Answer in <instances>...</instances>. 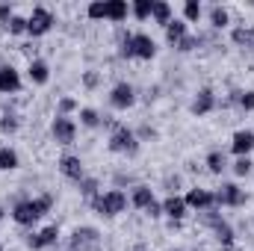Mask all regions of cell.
I'll return each mask as SVG.
<instances>
[{
    "label": "cell",
    "mask_w": 254,
    "mask_h": 251,
    "mask_svg": "<svg viewBox=\"0 0 254 251\" xmlns=\"http://www.w3.org/2000/svg\"><path fill=\"white\" fill-rule=\"evenodd\" d=\"M54 195L51 192H42V195H36V198H21V201H15V207H12V222L15 225H21V228H33L36 222H42L51 210H54Z\"/></svg>",
    "instance_id": "cell-1"
},
{
    "label": "cell",
    "mask_w": 254,
    "mask_h": 251,
    "mask_svg": "<svg viewBox=\"0 0 254 251\" xmlns=\"http://www.w3.org/2000/svg\"><path fill=\"white\" fill-rule=\"evenodd\" d=\"M119 54L125 60H154L157 57V42L148 33H125L119 36Z\"/></svg>",
    "instance_id": "cell-2"
},
{
    "label": "cell",
    "mask_w": 254,
    "mask_h": 251,
    "mask_svg": "<svg viewBox=\"0 0 254 251\" xmlns=\"http://www.w3.org/2000/svg\"><path fill=\"white\" fill-rule=\"evenodd\" d=\"M127 204H130V198H127L125 189H101L92 201H89V207L98 213V216H104V219H116L119 213H125Z\"/></svg>",
    "instance_id": "cell-3"
},
{
    "label": "cell",
    "mask_w": 254,
    "mask_h": 251,
    "mask_svg": "<svg viewBox=\"0 0 254 251\" xmlns=\"http://www.w3.org/2000/svg\"><path fill=\"white\" fill-rule=\"evenodd\" d=\"M107 148L113 154H125V157H136L142 151V142L136 139V133L127 125H119L116 130H110V139H107Z\"/></svg>",
    "instance_id": "cell-4"
},
{
    "label": "cell",
    "mask_w": 254,
    "mask_h": 251,
    "mask_svg": "<svg viewBox=\"0 0 254 251\" xmlns=\"http://www.w3.org/2000/svg\"><path fill=\"white\" fill-rule=\"evenodd\" d=\"M201 222L216 234V240H219V246L222 249H234V240H237V234H234V228H231V222L228 219H222V213H219V207H213V210H204L201 213Z\"/></svg>",
    "instance_id": "cell-5"
},
{
    "label": "cell",
    "mask_w": 254,
    "mask_h": 251,
    "mask_svg": "<svg viewBox=\"0 0 254 251\" xmlns=\"http://www.w3.org/2000/svg\"><path fill=\"white\" fill-rule=\"evenodd\" d=\"M101 249V231L92 225H80L68 237V251H98Z\"/></svg>",
    "instance_id": "cell-6"
},
{
    "label": "cell",
    "mask_w": 254,
    "mask_h": 251,
    "mask_svg": "<svg viewBox=\"0 0 254 251\" xmlns=\"http://www.w3.org/2000/svg\"><path fill=\"white\" fill-rule=\"evenodd\" d=\"M54 24H57V18H54V12L48 6H33V12L27 18V36L42 39V36H48L54 30Z\"/></svg>",
    "instance_id": "cell-7"
},
{
    "label": "cell",
    "mask_w": 254,
    "mask_h": 251,
    "mask_svg": "<svg viewBox=\"0 0 254 251\" xmlns=\"http://www.w3.org/2000/svg\"><path fill=\"white\" fill-rule=\"evenodd\" d=\"M213 195H216V207H246L249 204L246 189L237 187V184H222Z\"/></svg>",
    "instance_id": "cell-8"
},
{
    "label": "cell",
    "mask_w": 254,
    "mask_h": 251,
    "mask_svg": "<svg viewBox=\"0 0 254 251\" xmlns=\"http://www.w3.org/2000/svg\"><path fill=\"white\" fill-rule=\"evenodd\" d=\"M216 107H219V98H216V92H213L210 86H201V89L195 92V98H192L190 113L195 116V119H204V116H210Z\"/></svg>",
    "instance_id": "cell-9"
},
{
    "label": "cell",
    "mask_w": 254,
    "mask_h": 251,
    "mask_svg": "<svg viewBox=\"0 0 254 251\" xmlns=\"http://www.w3.org/2000/svg\"><path fill=\"white\" fill-rule=\"evenodd\" d=\"M51 136H54L57 145H74V139H77V122L68 119V116H57L51 122Z\"/></svg>",
    "instance_id": "cell-10"
},
{
    "label": "cell",
    "mask_w": 254,
    "mask_h": 251,
    "mask_svg": "<svg viewBox=\"0 0 254 251\" xmlns=\"http://www.w3.org/2000/svg\"><path fill=\"white\" fill-rule=\"evenodd\" d=\"M136 104V89L127 83V80H119L113 89H110V107L113 110H130Z\"/></svg>",
    "instance_id": "cell-11"
},
{
    "label": "cell",
    "mask_w": 254,
    "mask_h": 251,
    "mask_svg": "<svg viewBox=\"0 0 254 251\" xmlns=\"http://www.w3.org/2000/svg\"><path fill=\"white\" fill-rule=\"evenodd\" d=\"M24 243H27V249H33V251L51 249V246L60 243V225H48V228H42L39 234H27Z\"/></svg>",
    "instance_id": "cell-12"
},
{
    "label": "cell",
    "mask_w": 254,
    "mask_h": 251,
    "mask_svg": "<svg viewBox=\"0 0 254 251\" xmlns=\"http://www.w3.org/2000/svg\"><path fill=\"white\" fill-rule=\"evenodd\" d=\"M60 175L71 184H80L86 178V166L77 154H65V157H60Z\"/></svg>",
    "instance_id": "cell-13"
},
{
    "label": "cell",
    "mask_w": 254,
    "mask_h": 251,
    "mask_svg": "<svg viewBox=\"0 0 254 251\" xmlns=\"http://www.w3.org/2000/svg\"><path fill=\"white\" fill-rule=\"evenodd\" d=\"M184 201H187V207L190 210H198V213H204V210H213L216 207V195L210 192V189H201V187H192L187 195H184Z\"/></svg>",
    "instance_id": "cell-14"
},
{
    "label": "cell",
    "mask_w": 254,
    "mask_h": 251,
    "mask_svg": "<svg viewBox=\"0 0 254 251\" xmlns=\"http://www.w3.org/2000/svg\"><path fill=\"white\" fill-rule=\"evenodd\" d=\"M21 86H24V80L15 65H0V95H18Z\"/></svg>",
    "instance_id": "cell-15"
},
{
    "label": "cell",
    "mask_w": 254,
    "mask_h": 251,
    "mask_svg": "<svg viewBox=\"0 0 254 251\" xmlns=\"http://www.w3.org/2000/svg\"><path fill=\"white\" fill-rule=\"evenodd\" d=\"M187 213H190V207H187L184 195H166V201H163V216H169V222H184Z\"/></svg>",
    "instance_id": "cell-16"
},
{
    "label": "cell",
    "mask_w": 254,
    "mask_h": 251,
    "mask_svg": "<svg viewBox=\"0 0 254 251\" xmlns=\"http://www.w3.org/2000/svg\"><path fill=\"white\" fill-rule=\"evenodd\" d=\"M219 107H240L243 113H254V89H234Z\"/></svg>",
    "instance_id": "cell-17"
},
{
    "label": "cell",
    "mask_w": 254,
    "mask_h": 251,
    "mask_svg": "<svg viewBox=\"0 0 254 251\" xmlns=\"http://www.w3.org/2000/svg\"><path fill=\"white\" fill-rule=\"evenodd\" d=\"M231 151L237 157H252L254 151V130H237L231 136Z\"/></svg>",
    "instance_id": "cell-18"
},
{
    "label": "cell",
    "mask_w": 254,
    "mask_h": 251,
    "mask_svg": "<svg viewBox=\"0 0 254 251\" xmlns=\"http://www.w3.org/2000/svg\"><path fill=\"white\" fill-rule=\"evenodd\" d=\"M163 30H166V42H169L172 48H175V45H178L184 36H190V24H187L184 18H172V21H169Z\"/></svg>",
    "instance_id": "cell-19"
},
{
    "label": "cell",
    "mask_w": 254,
    "mask_h": 251,
    "mask_svg": "<svg viewBox=\"0 0 254 251\" xmlns=\"http://www.w3.org/2000/svg\"><path fill=\"white\" fill-rule=\"evenodd\" d=\"M27 77H30V83L45 86V83L51 80V65L45 63V60H30V65H27Z\"/></svg>",
    "instance_id": "cell-20"
},
{
    "label": "cell",
    "mask_w": 254,
    "mask_h": 251,
    "mask_svg": "<svg viewBox=\"0 0 254 251\" xmlns=\"http://www.w3.org/2000/svg\"><path fill=\"white\" fill-rule=\"evenodd\" d=\"M151 201H154V189L148 187V184H136V187L130 189V204L136 210H145Z\"/></svg>",
    "instance_id": "cell-21"
},
{
    "label": "cell",
    "mask_w": 254,
    "mask_h": 251,
    "mask_svg": "<svg viewBox=\"0 0 254 251\" xmlns=\"http://www.w3.org/2000/svg\"><path fill=\"white\" fill-rule=\"evenodd\" d=\"M127 15H130V3L127 0H107V21L122 24Z\"/></svg>",
    "instance_id": "cell-22"
},
{
    "label": "cell",
    "mask_w": 254,
    "mask_h": 251,
    "mask_svg": "<svg viewBox=\"0 0 254 251\" xmlns=\"http://www.w3.org/2000/svg\"><path fill=\"white\" fill-rule=\"evenodd\" d=\"M231 42L237 48H254V24L252 27H234L231 30Z\"/></svg>",
    "instance_id": "cell-23"
},
{
    "label": "cell",
    "mask_w": 254,
    "mask_h": 251,
    "mask_svg": "<svg viewBox=\"0 0 254 251\" xmlns=\"http://www.w3.org/2000/svg\"><path fill=\"white\" fill-rule=\"evenodd\" d=\"M204 166H207L210 175H222V172L228 169V157H225V151H210L207 160H204Z\"/></svg>",
    "instance_id": "cell-24"
},
{
    "label": "cell",
    "mask_w": 254,
    "mask_h": 251,
    "mask_svg": "<svg viewBox=\"0 0 254 251\" xmlns=\"http://www.w3.org/2000/svg\"><path fill=\"white\" fill-rule=\"evenodd\" d=\"M18 166H21L18 151H15V148H9V145H3V148H0V172H15Z\"/></svg>",
    "instance_id": "cell-25"
},
{
    "label": "cell",
    "mask_w": 254,
    "mask_h": 251,
    "mask_svg": "<svg viewBox=\"0 0 254 251\" xmlns=\"http://www.w3.org/2000/svg\"><path fill=\"white\" fill-rule=\"evenodd\" d=\"M151 18H154V24H160V27H166L175 15H172V6L166 3V0H154V9H151Z\"/></svg>",
    "instance_id": "cell-26"
},
{
    "label": "cell",
    "mask_w": 254,
    "mask_h": 251,
    "mask_svg": "<svg viewBox=\"0 0 254 251\" xmlns=\"http://www.w3.org/2000/svg\"><path fill=\"white\" fill-rule=\"evenodd\" d=\"M80 125L89 127V130H98V127L104 125V116H101L98 110H92V107H83V110H80Z\"/></svg>",
    "instance_id": "cell-27"
},
{
    "label": "cell",
    "mask_w": 254,
    "mask_h": 251,
    "mask_svg": "<svg viewBox=\"0 0 254 251\" xmlns=\"http://www.w3.org/2000/svg\"><path fill=\"white\" fill-rule=\"evenodd\" d=\"M151 9H154V0H133L130 3V15L136 21H148L151 18Z\"/></svg>",
    "instance_id": "cell-28"
},
{
    "label": "cell",
    "mask_w": 254,
    "mask_h": 251,
    "mask_svg": "<svg viewBox=\"0 0 254 251\" xmlns=\"http://www.w3.org/2000/svg\"><path fill=\"white\" fill-rule=\"evenodd\" d=\"M210 24H213L216 30H225V27L231 24V12H228L225 6H219V3H216V6L210 9Z\"/></svg>",
    "instance_id": "cell-29"
},
{
    "label": "cell",
    "mask_w": 254,
    "mask_h": 251,
    "mask_svg": "<svg viewBox=\"0 0 254 251\" xmlns=\"http://www.w3.org/2000/svg\"><path fill=\"white\" fill-rule=\"evenodd\" d=\"M77 189H80V195H83L86 201H92V198H95V195L101 192V181H98V178H89V175H86V178H83V181L77 184Z\"/></svg>",
    "instance_id": "cell-30"
},
{
    "label": "cell",
    "mask_w": 254,
    "mask_h": 251,
    "mask_svg": "<svg viewBox=\"0 0 254 251\" xmlns=\"http://www.w3.org/2000/svg\"><path fill=\"white\" fill-rule=\"evenodd\" d=\"M201 15H204L201 0H187V3H184V21H187V24H198Z\"/></svg>",
    "instance_id": "cell-31"
},
{
    "label": "cell",
    "mask_w": 254,
    "mask_h": 251,
    "mask_svg": "<svg viewBox=\"0 0 254 251\" xmlns=\"http://www.w3.org/2000/svg\"><path fill=\"white\" fill-rule=\"evenodd\" d=\"M18 127H21V119H18L15 113H3V116H0V133H3V136L18 133Z\"/></svg>",
    "instance_id": "cell-32"
},
{
    "label": "cell",
    "mask_w": 254,
    "mask_h": 251,
    "mask_svg": "<svg viewBox=\"0 0 254 251\" xmlns=\"http://www.w3.org/2000/svg\"><path fill=\"white\" fill-rule=\"evenodd\" d=\"M231 169H234L237 178H249V175L254 172V160L252 157H237V163H234Z\"/></svg>",
    "instance_id": "cell-33"
},
{
    "label": "cell",
    "mask_w": 254,
    "mask_h": 251,
    "mask_svg": "<svg viewBox=\"0 0 254 251\" xmlns=\"http://www.w3.org/2000/svg\"><path fill=\"white\" fill-rule=\"evenodd\" d=\"M86 15H89L92 21L107 18V0H95V3H89V6H86Z\"/></svg>",
    "instance_id": "cell-34"
},
{
    "label": "cell",
    "mask_w": 254,
    "mask_h": 251,
    "mask_svg": "<svg viewBox=\"0 0 254 251\" xmlns=\"http://www.w3.org/2000/svg\"><path fill=\"white\" fill-rule=\"evenodd\" d=\"M198 45H201V36H184V39L175 45V51H178V54H192Z\"/></svg>",
    "instance_id": "cell-35"
},
{
    "label": "cell",
    "mask_w": 254,
    "mask_h": 251,
    "mask_svg": "<svg viewBox=\"0 0 254 251\" xmlns=\"http://www.w3.org/2000/svg\"><path fill=\"white\" fill-rule=\"evenodd\" d=\"M71 113H77V101L74 98H60V104H57V116H68L71 119Z\"/></svg>",
    "instance_id": "cell-36"
},
{
    "label": "cell",
    "mask_w": 254,
    "mask_h": 251,
    "mask_svg": "<svg viewBox=\"0 0 254 251\" xmlns=\"http://www.w3.org/2000/svg\"><path fill=\"white\" fill-rule=\"evenodd\" d=\"M6 30H9V36H24V33H27V18L15 15V18L9 21V27H6Z\"/></svg>",
    "instance_id": "cell-37"
},
{
    "label": "cell",
    "mask_w": 254,
    "mask_h": 251,
    "mask_svg": "<svg viewBox=\"0 0 254 251\" xmlns=\"http://www.w3.org/2000/svg\"><path fill=\"white\" fill-rule=\"evenodd\" d=\"M83 86L92 92V89H98L101 86V74L98 71H83Z\"/></svg>",
    "instance_id": "cell-38"
},
{
    "label": "cell",
    "mask_w": 254,
    "mask_h": 251,
    "mask_svg": "<svg viewBox=\"0 0 254 251\" xmlns=\"http://www.w3.org/2000/svg\"><path fill=\"white\" fill-rule=\"evenodd\" d=\"M12 18H15V6L12 3H0V27H9Z\"/></svg>",
    "instance_id": "cell-39"
},
{
    "label": "cell",
    "mask_w": 254,
    "mask_h": 251,
    "mask_svg": "<svg viewBox=\"0 0 254 251\" xmlns=\"http://www.w3.org/2000/svg\"><path fill=\"white\" fill-rule=\"evenodd\" d=\"M145 216H148V219H163V201L154 198V201L145 207Z\"/></svg>",
    "instance_id": "cell-40"
},
{
    "label": "cell",
    "mask_w": 254,
    "mask_h": 251,
    "mask_svg": "<svg viewBox=\"0 0 254 251\" xmlns=\"http://www.w3.org/2000/svg\"><path fill=\"white\" fill-rule=\"evenodd\" d=\"M133 133H136V139H139V142H145V139H157V130H154V127H139V130H133Z\"/></svg>",
    "instance_id": "cell-41"
},
{
    "label": "cell",
    "mask_w": 254,
    "mask_h": 251,
    "mask_svg": "<svg viewBox=\"0 0 254 251\" xmlns=\"http://www.w3.org/2000/svg\"><path fill=\"white\" fill-rule=\"evenodd\" d=\"M166 189H169V195H178V189H181V178H178V175H175V178L169 175V178H166Z\"/></svg>",
    "instance_id": "cell-42"
},
{
    "label": "cell",
    "mask_w": 254,
    "mask_h": 251,
    "mask_svg": "<svg viewBox=\"0 0 254 251\" xmlns=\"http://www.w3.org/2000/svg\"><path fill=\"white\" fill-rule=\"evenodd\" d=\"M3 219H6V210H3V207H0V222H3Z\"/></svg>",
    "instance_id": "cell-43"
},
{
    "label": "cell",
    "mask_w": 254,
    "mask_h": 251,
    "mask_svg": "<svg viewBox=\"0 0 254 251\" xmlns=\"http://www.w3.org/2000/svg\"><path fill=\"white\" fill-rule=\"evenodd\" d=\"M169 251H184V249H169Z\"/></svg>",
    "instance_id": "cell-44"
},
{
    "label": "cell",
    "mask_w": 254,
    "mask_h": 251,
    "mask_svg": "<svg viewBox=\"0 0 254 251\" xmlns=\"http://www.w3.org/2000/svg\"><path fill=\"white\" fill-rule=\"evenodd\" d=\"M0 251H3V243H0Z\"/></svg>",
    "instance_id": "cell-45"
},
{
    "label": "cell",
    "mask_w": 254,
    "mask_h": 251,
    "mask_svg": "<svg viewBox=\"0 0 254 251\" xmlns=\"http://www.w3.org/2000/svg\"><path fill=\"white\" fill-rule=\"evenodd\" d=\"M195 251H204V249H195Z\"/></svg>",
    "instance_id": "cell-46"
}]
</instances>
